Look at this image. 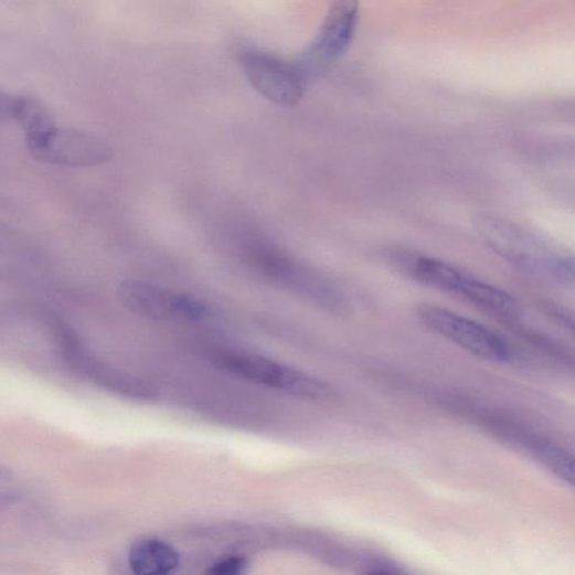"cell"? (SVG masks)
I'll return each instance as SVG.
<instances>
[{
  "label": "cell",
  "mask_w": 575,
  "mask_h": 575,
  "mask_svg": "<svg viewBox=\"0 0 575 575\" xmlns=\"http://www.w3.org/2000/svg\"><path fill=\"white\" fill-rule=\"evenodd\" d=\"M480 239L500 258L530 274L558 281H575V258L521 225L497 215L473 217Z\"/></svg>",
  "instance_id": "1"
},
{
  "label": "cell",
  "mask_w": 575,
  "mask_h": 575,
  "mask_svg": "<svg viewBox=\"0 0 575 575\" xmlns=\"http://www.w3.org/2000/svg\"><path fill=\"white\" fill-rule=\"evenodd\" d=\"M245 257L255 271L280 288L338 315L351 311L347 296L334 283L274 243L254 239L247 244Z\"/></svg>",
  "instance_id": "2"
},
{
  "label": "cell",
  "mask_w": 575,
  "mask_h": 575,
  "mask_svg": "<svg viewBox=\"0 0 575 575\" xmlns=\"http://www.w3.org/2000/svg\"><path fill=\"white\" fill-rule=\"evenodd\" d=\"M416 311L429 331L480 359L498 363H513L519 359L508 341L470 318L429 304L418 306Z\"/></svg>",
  "instance_id": "3"
},
{
  "label": "cell",
  "mask_w": 575,
  "mask_h": 575,
  "mask_svg": "<svg viewBox=\"0 0 575 575\" xmlns=\"http://www.w3.org/2000/svg\"><path fill=\"white\" fill-rule=\"evenodd\" d=\"M359 0H336L316 38L295 60L302 76L311 82L327 74L349 51L359 22Z\"/></svg>",
  "instance_id": "4"
},
{
  "label": "cell",
  "mask_w": 575,
  "mask_h": 575,
  "mask_svg": "<svg viewBox=\"0 0 575 575\" xmlns=\"http://www.w3.org/2000/svg\"><path fill=\"white\" fill-rule=\"evenodd\" d=\"M219 362L239 376L294 397L319 402L333 395L332 388L322 380L265 356L225 353Z\"/></svg>",
  "instance_id": "5"
},
{
  "label": "cell",
  "mask_w": 575,
  "mask_h": 575,
  "mask_svg": "<svg viewBox=\"0 0 575 575\" xmlns=\"http://www.w3.org/2000/svg\"><path fill=\"white\" fill-rule=\"evenodd\" d=\"M239 61L252 87L269 102L294 107L302 100L309 84L295 60L288 61L259 49H246L241 52Z\"/></svg>",
  "instance_id": "6"
},
{
  "label": "cell",
  "mask_w": 575,
  "mask_h": 575,
  "mask_svg": "<svg viewBox=\"0 0 575 575\" xmlns=\"http://www.w3.org/2000/svg\"><path fill=\"white\" fill-rule=\"evenodd\" d=\"M479 422L491 435L522 450L575 489L574 454L514 419L486 411L479 415Z\"/></svg>",
  "instance_id": "7"
},
{
  "label": "cell",
  "mask_w": 575,
  "mask_h": 575,
  "mask_svg": "<svg viewBox=\"0 0 575 575\" xmlns=\"http://www.w3.org/2000/svg\"><path fill=\"white\" fill-rule=\"evenodd\" d=\"M117 295L126 308L159 321L177 319L193 323L210 315L209 307L193 296L141 280L123 281Z\"/></svg>",
  "instance_id": "8"
},
{
  "label": "cell",
  "mask_w": 575,
  "mask_h": 575,
  "mask_svg": "<svg viewBox=\"0 0 575 575\" xmlns=\"http://www.w3.org/2000/svg\"><path fill=\"white\" fill-rule=\"evenodd\" d=\"M26 146L36 160L58 167H96L113 157L111 148L97 137L57 126Z\"/></svg>",
  "instance_id": "9"
},
{
  "label": "cell",
  "mask_w": 575,
  "mask_h": 575,
  "mask_svg": "<svg viewBox=\"0 0 575 575\" xmlns=\"http://www.w3.org/2000/svg\"><path fill=\"white\" fill-rule=\"evenodd\" d=\"M129 565L139 575H166L179 567L180 554L166 541L145 539L134 544Z\"/></svg>",
  "instance_id": "10"
},
{
  "label": "cell",
  "mask_w": 575,
  "mask_h": 575,
  "mask_svg": "<svg viewBox=\"0 0 575 575\" xmlns=\"http://www.w3.org/2000/svg\"><path fill=\"white\" fill-rule=\"evenodd\" d=\"M3 109L21 125L26 143L39 139L56 126L43 105L29 97L3 99Z\"/></svg>",
  "instance_id": "11"
},
{
  "label": "cell",
  "mask_w": 575,
  "mask_h": 575,
  "mask_svg": "<svg viewBox=\"0 0 575 575\" xmlns=\"http://www.w3.org/2000/svg\"><path fill=\"white\" fill-rule=\"evenodd\" d=\"M540 307L551 321L575 339V311L551 300L542 301Z\"/></svg>",
  "instance_id": "12"
},
{
  "label": "cell",
  "mask_w": 575,
  "mask_h": 575,
  "mask_svg": "<svg viewBox=\"0 0 575 575\" xmlns=\"http://www.w3.org/2000/svg\"><path fill=\"white\" fill-rule=\"evenodd\" d=\"M247 567V560L242 555H227L216 560L207 568L212 575H236Z\"/></svg>",
  "instance_id": "13"
}]
</instances>
